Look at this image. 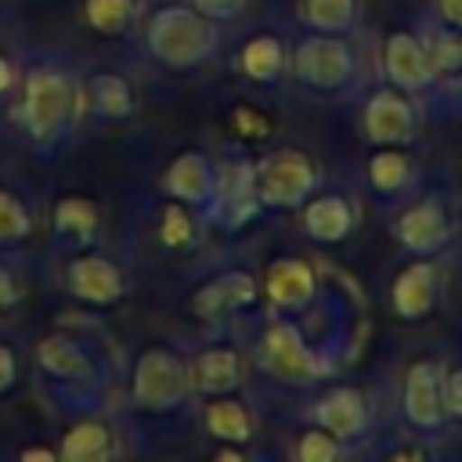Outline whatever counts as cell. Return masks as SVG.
<instances>
[{
	"mask_svg": "<svg viewBox=\"0 0 462 462\" xmlns=\"http://www.w3.org/2000/svg\"><path fill=\"white\" fill-rule=\"evenodd\" d=\"M79 105L101 123H126L137 112V90L119 72H94L79 87Z\"/></svg>",
	"mask_w": 462,
	"mask_h": 462,
	"instance_id": "cell-17",
	"label": "cell"
},
{
	"mask_svg": "<svg viewBox=\"0 0 462 462\" xmlns=\"http://www.w3.org/2000/svg\"><path fill=\"white\" fill-rule=\"evenodd\" d=\"M202 426L220 444H245L253 437V411L235 393H217L202 411Z\"/></svg>",
	"mask_w": 462,
	"mask_h": 462,
	"instance_id": "cell-24",
	"label": "cell"
},
{
	"mask_svg": "<svg viewBox=\"0 0 462 462\" xmlns=\"http://www.w3.org/2000/svg\"><path fill=\"white\" fill-rule=\"evenodd\" d=\"M440 303V267L433 256H415L408 260L393 285H390V307L404 321H422L437 310Z\"/></svg>",
	"mask_w": 462,
	"mask_h": 462,
	"instance_id": "cell-9",
	"label": "cell"
},
{
	"mask_svg": "<svg viewBox=\"0 0 462 462\" xmlns=\"http://www.w3.org/2000/svg\"><path fill=\"white\" fill-rule=\"evenodd\" d=\"M404 419L419 437L444 426V368L437 357H415L404 372Z\"/></svg>",
	"mask_w": 462,
	"mask_h": 462,
	"instance_id": "cell-8",
	"label": "cell"
},
{
	"mask_svg": "<svg viewBox=\"0 0 462 462\" xmlns=\"http://www.w3.org/2000/svg\"><path fill=\"white\" fill-rule=\"evenodd\" d=\"M18 300H22V285H18V278H14V267L0 260V310L14 307Z\"/></svg>",
	"mask_w": 462,
	"mask_h": 462,
	"instance_id": "cell-35",
	"label": "cell"
},
{
	"mask_svg": "<svg viewBox=\"0 0 462 462\" xmlns=\"http://www.w3.org/2000/svg\"><path fill=\"white\" fill-rule=\"evenodd\" d=\"M437 18L444 25L462 29V0H437Z\"/></svg>",
	"mask_w": 462,
	"mask_h": 462,
	"instance_id": "cell-37",
	"label": "cell"
},
{
	"mask_svg": "<svg viewBox=\"0 0 462 462\" xmlns=\"http://www.w3.org/2000/svg\"><path fill=\"white\" fill-rule=\"evenodd\" d=\"M397 242L411 253V256H437L448 238H451V217H448V206L440 199H419L411 202L401 217H397V227H393Z\"/></svg>",
	"mask_w": 462,
	"mask_h": 462,
	"instance_id": "cell-12",
	"label": "cell"
},
{
	"mask_svg": "<svg viewBox=\"0 0 462 462\" xmlns=\"http://www.w3.org/2000/svg\"><path fill=\"white\" fill-rule=\"evenodd\" d=\"M444 411H448V419L462 422V368H451L444 375Z\"/></svg>",
	"mask_w": 462,
	"mask_h": 462,
	"instance_id": "cell-33",
	"label": "cell"
},
{
	"mask_svg": "<svg viewBox=\"0 0 462 462\" xmlns=\"http://www.w3.org/2000/svg\"><path fill=\"white\" fill-rule=\"evenodd\" d=\"M303 22L325 36H346L357 25V0H303Z\"/></svg>",
	"mask_w": 462,
	"mask_h": 462,
	"instance_id": "cell-26",
	"label": "cell"
},
{
	"mask_svg": "<svg viewBox=\"0 0 462 462\" xmlns=\"http://www.w3.org/2000/svg\"><path fill=\"white\" fill-rule=\"evenodd\" d=\"M310 419L328 430L332 437H339L343 444L354 440V437H365L368 426H372V408L365 401V393L357 386H332L325 390L314 408H310Z\"/></svg>",
	"mask_w": 462,
	"mask_h": 462,
	"instance_id": "cell-14",
	"label": "cell"
},
{
	"mask_svg": "<svg viewBox=\"0 0 462 462\" xmlns=\"http://www.w3.org/2000/svg\"><path fill=\"white\" fill-rule=\"evenodd\" d=\"M116 433L108 422L101 419H79L76 426H69L61 433V444H58V458H69V462H105L116 455Z\"/></svg>",
	"mask_w": 462,
	"mask_h": 462,
	"instance_id": "cell-22",
	"label": "cell"
},
{
	"mask_svg": "<svg viewBox=\"0 0 462 462\" xmlns=\"http://www.w3.org/2000/svg\"><path fill=\"white\" fill-rule=\"evenodd\" d=\"M65 285L76 300L94 303V307H112L126 296V274L119 263H112L101 253H79L65 267Z\"/></svg>",
	"mask_w": 462,
	"mask_h": 462,
	"instance_id": "cell-10",
	"label": "cell"
},
{
	"mask_svg": "<svg viewBox=\"0 0 462 462\" xmlns=\"http://www.w3.org/2000/svg\"><path fill=\"white\" fill-rule=\"evenodd\" d=\"M238 69L245 79L274 87L289 76V51L282 43V36L274 32H256L238 47Z\"/></svg>",
	"mask_w": 462,
	"mask_h": 462,
	"instance_id": "cell-20",
	"label": "cell"
},
{
	"mask_svg": "<svg viewBox=\"0 0 462 462\" xmlns=\"http://www.w3.org/2000/svg\"><path fill=\"white\" fill-rule=\"evenodd\" d=\"M256 361L271 379L289 383V386H310V383H321L328 375V361L285 318L267 321L260 346H256Z\"/></svg>",
	"mask_w": 462,
	"mask_h": 462,
	"instance_id": "cell-4",
	"label": "cell"
},
{
	"mask_svg": "<svg viewBox=\"0 0 462 462\" xmlns=\"http://www.w3.org/2000/svg\"><path fill=\"white\" fill-rule=\"evenodd\" d=\"M195 238H199V231H195V217H191V206H184V202H166L162 206V213H159V242L166 245V249H188V245H195Z\"/></svg>",
	"mask_w": 462,
	"mask_h": 462,
	"instance_id": "cell-29",
	"label": "cell"
},
{
	"mask_svg": "<svg viewBox=\"0 0 462 462\" xmlns=\"http://www.w3.org/2000/svg\"><path fill=\"white\" fill-rule=\"evenodd\" d=\"M83 112L79 105V87L69 79L65 69L58 65H36L25 72L22 79V105H18V119L29 134L32 144L51 148L58 144L69 126L76 123V116Z\"/></svg>",
	"mask_w": 462,
	"mask_h": 462,
	"instance_id": "cell-2",
	"label": "cell"
},
{
	"mask_svg": "<svg viewBox=\"0 0 462 462\" xmlns=\"http://www.w3.org/2000/svg\"><path fill=\"white\" fill-rule=\"evenodd\" d=\"M235 130L242 134V137H267L271 134V123H267V116H260V112H253V108H245V105H238L235 108Z\"/></svg>",
	"mask_w": 462,
	"mask_h": 462,
	"instance_id": "cell-32",
	"label": "cell"
},
{
	"mask_svg": "<svg viewBox=\"0 0 462 462\" xmlns=\"http://www.w3.org/2000/svg\"><path fill=\"white\" fill-rule=\"evenodd\" d=\"M263 296L271 310L300 314L318 296V271L303 256H282L263 274Z\"/></svg>",
	"mask_w": 462,
	"mask_h": 462,
	"instance_id": "cell-16",
	"label": "cell"
},
{
	"mask_svg": "<svg viewBox=\"0 0 462 462\" xmlns=\"http://www.w3.org/2000/svg\"><path fill=\"white\" fill-rule=\"evenodd\" d=\"M144 47L162 69L191 72L217 47V22L191 4H162L144 22Z\"/></svg>",
	"mask_w": 462,
	"mask_h": 462,
	"instance_id": "cell-1",
	"label": "cell"
},
{
	"mask_svg": "<svg viewBox=\"0 0 462 462\" xmlns=\"http://www.w3.org/2000/svg\"><path fill=\"white\" fill-rule=\"evenodd\" d=\"M383 72H386L390 87H401L408 94L430 90L437 83V72L430 65L422 40L415 32H404V29H397L383 40Z\"/></svg>",
	"mask_w": 462,
	"mask_h": 462,
	"instance_id": "cell-13",
	"label": "cell"
},
{
	"mask_svg": "<svg viewBox=\"0 0 462 462\" xmlns=\"http://www.w3.org/2000/svg\"><path fill=\"white\" fill-rule=\"evenodd\" d=\"M188 372H191V390H199L206 397L235 393L242 383V365H238V354L231 346H206L188 365Z\"/></svg>",
	"mask_w": 462,
	"mask_h": 462,
	"instance_id": "cell-21",
	"label": "cell"
},
{
	"mask_svg": "<svg viewBox=\"0 0 462 462\" xmlns=\"http://www.w3.org/2000/svg\"><path fill=\"white\" fill-rule=\"evenodd\" d=\"M18 379V357L11 354V346L0 343V393Z\"/></svg>",
	"mask_w": 462,
	"mask_h": 462,
	"instance_id": "cell-36",
	"label": "cell"
},
{
	"mask_svg": "<svg viewBox=\"0 0 462 462\" xmlns=\"http://www.w3.org/2000/svg\"><path fill=\"white\" fill-rule=\"evenodd\" d=\"M213 188H217V166L199 148H184L180 155H173V162L162 173V191L173 202H184L191 209H206L213 199Z\"/></svg>",
	"mask_w": 462,
	"mask_h": 462,
	"instance_id": "cell-15",
	"label": "cell"
},
{
	"mask_svg": "<svg viewBox=\"0 0 462 462\" xmlns=\"http://www.w3.org/2000/svg\"><path fill=\"white\" fill-rule=\"evenodd\" d=\"M51 224L58 231L61 242L69 245H90L97 238V227H101V209L94 199L87 195H65L54 202V213H51Z\"/></svg>",
	"mask_w": 462,
	"mask_h": 462,
	"instance_id": "cell-23",
	"label": "cell"
},
{
	"mask_svg": "<svg viewBox=\"0 0 462 462\" xmlns=\"http://www.w3.org/2000/svg\"><path fill=\"white\" fill-rule=\"evenodd\" d=\"M321 184V166L303 148H274L263 159H253L256 202L271 209H292Z\"/></svg>",
	"mask_w": 462,
	"mask_h": 462,
	"instance_id": "cell-3",
	"label": "cell"
},
{
	"mask_svg": "<svg viewBox=\"0 0 462 462\" xmlns=\"http://www.w3.org/2000/svg\"><path fill=\"white\" fill-rule=\"evenodd\" d=\"M361 130L375 148H408L419 134V108L411 94L401 87H379L375 94H368L361 108Z\"/></svg>",
	"mask_w": 462,
	"mask_h": 462,
	"instance_id": "cell-7",
	"label": "cell"
},
{
	"mask_svg": "<svg viewBox=\"0 0 462 462\" xmlns=\"http://www.w3.org/2000/svg\"><path fill=\"white\" fill-rule=\"evenodd\" d=\"M188 4L195 11H202L206 18H213V22H227L242 11V0H188Z\"/></svg>",
	"mask_w": 462,
	"mask_h": 462,
	"instance_id": "cell-34",
	"label": "cell"
},
{
	"mask_svg": "<svg viewBox=\"0 0 462 462\" xmlns=\"http://www.w3.org/2000/svg\"><path fill=\"white\" fill-rule=\"evenodd\" d=\"M18 455H22L25 462H32V458H47V462H51V458H58V451H54V448H22Z\"/></svg>",
	"mask_w": 462,
	"mask_h": 462,
	"instance_id": "cell-39",
	"label": "cell"
},
{
	"mask_svg": "<svg viewBox=\"0 0 462 462\" xmlns=\"http://www.w3.org/2000/svg\"><path fill=\"white\" fill-rule=\"evenodd\" d=\"M411 170H415L411 155H408L404 148H390V144L375 148V152L368 155V166H365L368 188H372L379 199H397V195H404V188L411 184Z\"/></svg>",
	"mask_w": 462,
	"mask_h": 462,
	"instance_id": "cell-25",
	"label": "cell"
},
{
	"mask_svg": "<svg viewBox=\"0 0 462 462\" xmlns=\"http://www.w3.org/2000/svg\"><path fill=\"white\" fill-rule=\"evenodd\" d=\"M130 393L141 411H155V415L173 411L191 393V372L170 346H148L134 365Z\"/></svg>",
	"mask_w": 462,
	"mask_h": 462,
	"instance_id": "cell-5",
	"label": "cell"
},
{
	"mask_svg": "<svg viewBox=\"0 0 462 462\" xmlns=\"http://www.w3.org/2000/svg\"><path fill=\"white\" fill-rule=\"evenodd\" d=\"M357 58L343 36L310 32L289 54V76L310 90H346L354 83Z\"/></svg>",
	"mask_w": 462,
	"mask_h": 462,
	"instance_id": "cell-6",
	"label": "cell"
},
{
	"mask_svg": "<svg viewBox=\"0 0 462 462\" xmlns=\"http://www.w3.org/2000/svg\"><path fill=\"white\" fill-rule=\"evenodd\" d=\"M343 440L339 437H332L328 430H321L318 422L314 426H307L303 433H300V440H296V458L300 462H332V458H339L343 455Z\"/></svg>",
	"mask_w": 462,
	"mask_h": 462,
	"instance_id": "cell-31",
	"label": "cell"
},
{
	"mask_svg": "<svg viewBox=\"0 0 462 462\" xmlns=\"http://www.w3.org/2000/svg\"><path fill=\"white\" fill-rule=\"evenodd\" d=\"M256 300H260V282L249 271L235 267V271H220L191 296V314L202 321H224L231 314L249 310Z\"/></svg>",
	"mask_w": 462,
	"mask_h": 462,
	"instance_id": "cell-11",
	"label": "cell"
},
{
	"mask_svg": "<svg viewBox=\"0 0 462 462\" xmlns=\"http://www.w3.org/2000/svg\"><path fill=\"white\" fill-rule=\"evenodd\" d=\"M419 40H422V47H426V54H430V65H433L437 79H440V76H455V72L462 69V29L437 22V25H433L430 32H422Z\"/></svg>",
	"mask_w": 462,
	"mask_h": 462,
	"instance_id": "cell-28",
	"label": "cell"
},
{
	"mask_svg": "<svg viewBox=\"0 0 462 462\" xmlns=\"http://www.w3.org/2000/svg\"><path fill=\"white\" fill-rule=\"evenodd\" d=\"M83 18L101 36H126L137 22V0H83Z\"/></svg>",
	"mask_w": 462,
	"mask_h": 462,
	"instance_id": "cell-27",
	"label": "cell"
},
{
	"mask_svg": "<svg viewBox=\"0 0 462 462\" xmlns=\"http://www.w3.org/2000/svg\"><path fill=\"white\" fill-rule=\"evenodd\" d=\"M14 76H18V72H14V65H11V61L0 54V97H4V94H11V87H14Z\"/></svg>",
	"mask_w": 462,
	"mask_h": 462,
	"instance_id": "cell-38",
	"label": "cell"
},
{
	"mask_svg": "<svg viewBox=\"0 0 462 462\" xmlns=\"http://www.w3.org/2000/svg\"><path fill=\"white\" fill-rule=\"evenodd\" d=\"M300 224L303 231L321 242V245H336L354 231V206L343 195H328V191H310L300 202Z\"/></svg>",
	"mask_w": 462,
	"mask_h": 462,
	"instance_id": "cell-19",
	"label": "cell"
},
{
	"mask_svg": "<svg viewBox=\"0 0 462 462\" xmlns=\"http://www.w3.org/2000/svg\"><path fill=\"white\" fill-rule=\"evenodd\" d=\"M455 90H458V97H462V69L455 72Z\"/></svg>",
	"mask_w": 462,
	"mask_h": 462,
	"instance_id": "cell-40",
	"label": "cell"
},
{
	"mask_svg": "<svg viewBox=\"0 0 462 462\" xmlns=\"http://www.w3.org/2000/svg\"><path fill=\"white\" fill-rule=\"evenodd\" d=\"M36 361H40V368H43L51 379H58V383L90 386V383L97 379V361H94V354H90L79 339H72V336H47V339H40Z\"/></svg>",
	"mask_w": 462,
	"mask_h": 462,
	"instance_id": "cell-18",
	"label": "cell"
},
{
	"mask_svg": "<svg viewBox=\"0 0 462 462\" xmlns=\"http://www.w3.org/2000/svg\"><path fill=\"white\" fill-rule=\"evenodd\" d=\"M29 235H32V213H29V206L11 188H0V245H18Z\"/></svg>",
	"mask_w": 462,
	"mask_h": 462,
	"instance_id": "cell-30",
	"label": "cell"
}]
</instances>
